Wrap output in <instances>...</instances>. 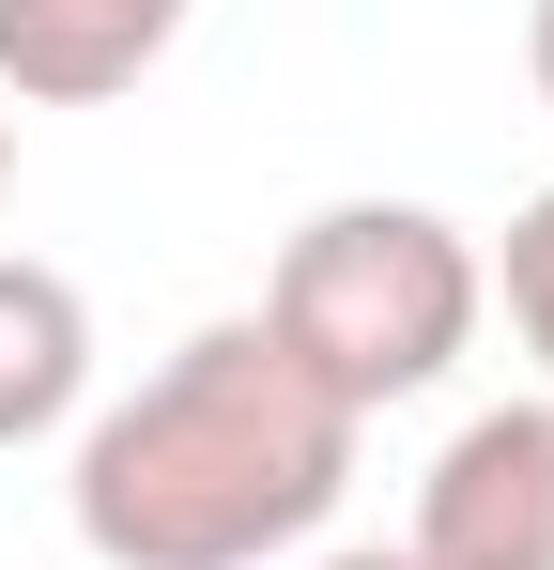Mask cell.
<instances>
[{"mask_svg": "<svg viewBox=\"0 0 554 570\" xmlns=\"http://www.w3.org/2000/svg\"><path fill=\"white\" fill-rule=\"evenodd\" d=\"M200 0H0V94L16 108H108L185 47Z\"/></svg>", "mask_w": 554, "mask_h": 570, "instance_id": "4", "label": "cell"}, {"mask_svg": "<svg viewBox=\"0 0 554 570\" xmlns=\"http://www.w3.org/2000/svg\"><path fill=\"white\" fill-rule=\"evenodd\" d=\"M355 432L324 385L277 355V324H200L185 355L123 385L108 416L78 432V509L92 570H263V556H308L355 493Z\"/></svg>", "mask_w": 554, "mask_h": 570, "instance_id": "1", "label": "cell"}, {"mask_svg": "<svg viewBox=\"0 0 554 570\" xmlns=\"http://www.w3.org/2000/svg\"><path fill=\"white\" fill-rule=\"evenodd\" d=\"M477 278L508 293V340H524V355H540V401H554V186L524 200V216H508V247H493V263H477Z\"/></svg>", "mask_w": 554, "mask_h": 570, "instance_id": "6", "label": "cell"}, {"mask_svg": "<svg viewBox=\"0 0 554 570\" xmlns=\"http://www.w3.org/2000/svg\"><path fill=\"white\" fill-rule=\"evenodd\" d=\"M0 186H16V124H0Z\"/></svg>", "mask_w": 554, "mask_h": 570, "instance_id": "9", "label": "cell"}, {"mask_svg": "<svg viewBox=\"0 0 554 570\" xmlns=\"http://www.w3.org/2000/svg\"><path fill=\"white\" fill-rule=\"evenodd\" d=\"M524 78H540V108H554V0L524 16Z\"/></svg>", "mask_w": 554, "mask_h": 570, "instance_id": "7", "label": "cell"}, {"mask_svg": "<svg viewBox=\"0 0 554 570\" xmlns=\"http://www.w3.org/2000/svg\"><path fill=\"white\" fill-rule=\"evenodd\" d=\"M78 401H92V293L31 247H0V448L78 432Z\"/></svg>", "mask_w": 554, "mask_h": 570, "instance_id": "5", "label": "cell"}, {"mask_svg": "<svg viewBox=\"0 0 554 570\" xmlns=\"http://www.w3.org/2000/svg\"><path fill=\"white\" fill-rule=\"evenodd\" d=\"M477 232L432 216V200H324L293 247H277L263 278V324L277 355L324 385L339 416H385V401H416V385L462 371V340H477Z\"/></svg>", "mask_w": 554, "mask_h": 570, "instance_id": "2", "label": "cell"}, {"mask_svg": "<svg viewBox=\"0 0 554 570\" xmlns=\"http://www.w3.org/2000/svg\"><path fill=\"white\" fill-rule=\"evenodd\" d=\"M308 570H416V556H385V540H355V556H308Z\"/></svg>", "mask_w": 554, "mask_h": 570, "instance_id": "8", "label": "cell"}, {"mask_svg": "<svg viewBox=\"0 0 554 570\" xmlns=\"http://www.w3.org/2000/svg\"><path fill=\"white\" fill-rule=\"evenodd\" d=\"M416 570H554V401L462 416L416 478Z\"/></svg>", "mask_w": 554, "mask_h": 570, "instance_id": "3", "label": "cell"}]
</instances>
